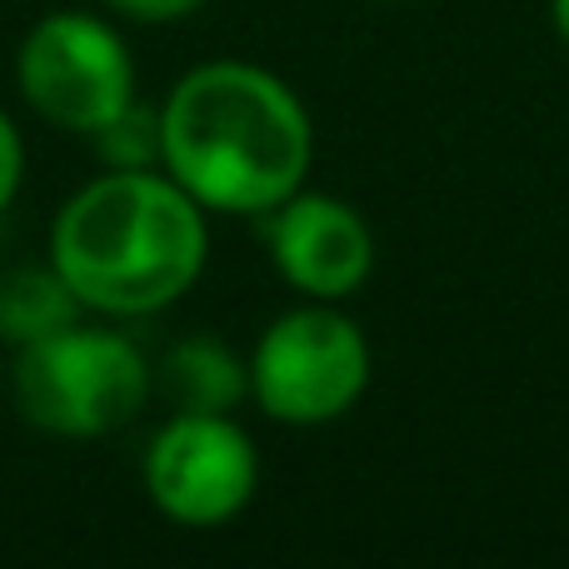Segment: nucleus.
<instances>
[{
	"instance_id": "obj_1",
	"label": "nucleus",
	"mask_w": 569,
	"mask_h": 569,
	"mask_svg": "<svg viewBox=\"0 0 569 569\" xmlns=\"http://www.w3.org/2000/svg\"><path fill=\"white\" fill-rule=\"evenodd\" d=\"M310 160V110L266 66L206 60L160 100V170L206 216H270Z\"/></svg>"
},
{
	"instance_id": "obj_2",
	"label": "nucleus",
	"mask_w": 569,
	"mask_h": 569,
	"mask_svg": "<svg viewBox=\"0 0 569 569\" xmlns=\"http://www.w3.org/2000/svg\"><path fill=\"white\" fill-rule=\"evenodd\" d=\"M210 260L206 210L160 166L106 170L50 220V266L80 310L146 320L196 290Z\"/></svg>"
},
{
	"instance_id": "obj_3",
	"label": "nucleus",
	"mask_w": 569,
	"mask_h": 569,
	"mask_svg": "<svg viewBox=\"0 0 569 569\" xmlns=\"http://www.w3.org/2000/svg\"><path fill=\"white\" fill-rule=\"evenodd\" d=\"M156 370L140 345L100 325H66L16 350L10 395L26 425L60 440H100L146 410Z\"/></svg>"
},
{
	"instance_id": "obj_4",
	"label": "nucleus",
	"mask_w": 569,
	"mask_h": 569,
	"mask_svg": "<svg viewBox=\"0 0 569 569\" xmlns=\"http://www.w3.org/2000/svg\"><path fill=\"white\" fill-rule=\"evenodd\" d=\"M370 385V340L330 300L276 315L250 355V400L276 425L315 430L355 410Z\"/></svg>"
},
{
	"instance_id": "obj_5",
	"label": "nucleus",
	"mask_w": 569,
	"mask_h": 569,
	"mask_svg": "<svg viewBox=\"0 0 569 569\" xmlns=\"http://www.w3.org/2000/svg\"><path fill=\"white\" fill-rule=\"evenodd\" d=\"M16 86L46 126L96 136L136 100V60L106 16L50 10L20 40Z\"/></svg>"
},
{
	"instance_id": "obj_6",
	"label": "nucleus",
	"mask_w": 569,
	"mask_h": 569,
	"mask_svg": "<svg viewBox=\"0 0 569 569\" xmlns=\"http://www.w3.org/2000/svg\"><path fill=\"white\" fill-rule=\"evenodd\" d=\"M146 495L166 520L186 530H216L246 515L260 490V455L236 415L176 410L140 460Z\"/></svg>"
},
{
	"instance_id": "obj_7",
	"label": "nucleus",
	"mask_w": 569,
	"mask_h": 569,
	"mask_svg": "<svg viewBox=\"0 0 569 569\" xmlns=\"http://www.w3.org/2000/svg\"><path fill=\"white\" fill-rule=\"evenodd\" d=\"M270 260L305 300H350L375 270V230L350 200L295 190L270 210Z\"/></svg>"
},
{
	"instance_id": "obj_8",
	"label": "nucleus",
	"mask_w": 569,
	"mask_h": 569,
	"mask_svg": "<svg viewBox=\"0 0 569 569\" xmlns=\"http://www.w3.org/2000/svg\"><path fill=\"white\" fill-rule=\"evenodd\" d=\"M160 390L170 395L176 410L230 415L250 395V360H240L216 335H190L170 345V355L160 360Z\"/></svg>"
},
{
	"instance_id": "obj_9",
	"label": "nucleus",
	"mask_w": 569,
	"mask_h": 569,
	"mask_svg": "<svg viewBox=\"0 0 569 569\" xmlns=\"http://www.w3.org/2000/svg\"><path fill=\"white\" fill-rule=\"evenodd\" d=\"M80 320V300L70 284L56 276V266H20L0 280V340L6 345H36L46 335L66 330Z\"/></svg>"
},
{
	"instance_id": "obj_10",
	"label": "nucleus",
	"mask_w": 569,
	"mask_h": 569,
	"mask_svg": "<svg viewBox=\"0 0 569 569\" xmlns=\"http://www.w3.org/2000/svg\"><path fill=\"white\" fill-rule=\"evenodd\" d=\"M90 140H96L106 170H150V166H160V110H146L140 100H130Z\"/></svg>"
},
{
	"instance_id": "obj_11",
	"label": "nucleus",
	"mask_w": 569,
	"mask_h": 569,
	"mask_svg": "<svg viewBox=\"0 0 569 569\" xmlns=\"http://www.w3.org/2000/svg\"><path fill=\"white\" fill-rule=\"evenodd\" d=\"M20 176H26V140H20L16 120H10L6 106H0V216H6L10 200H16Z\"/></svg>"
},
{
	"instance_id": "obj_12",
	"label": "nucleus",
	"mask_w": 569,
	"mask_h": 569,
	"mask_svg": "<svg viewBox=\"0 0 569 569\" xmlns=\"http://www.w3.org/2000/svg\"><path fill=\"white\" fill-rule=\"evenodd\" d=\"M206 0H106V10H116L120 20L136 26H176V20L196 16Z\"/></svg>"
},
{
	"instance_id": "obj_13",
	"label": "nucleus",
	"mask_w": 569,
	"mask_h": 569,
	"mask_svg": "<svg viewBox=\"0 0 569 569\" xmlns=\"http://www.w3.org/2000/svg\"><path fill=\"white\" fill-rule=\"evenodd\" d=\"M550 20H555V36L569 46V0H550Z\"/></svg>"
}]
</instances>
